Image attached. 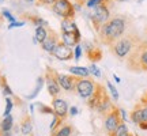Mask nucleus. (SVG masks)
Instances as JSON below:
<instances>
[{
  "mask_svg": "<svg viewBox=\"0 0 147 136\" xmlns=\"http://www.w3.org/2000/svg\"><path fill=\"white\" fill-rule=\"evenodd\" d=\"M105 94H106L105 87H104L102 84L97 83V84H95L94 93H93V94L87 98V106H89L91 110H95V109H97V106H98V104L101 102V100L104 98V95H105Z\"/></svg>",
  "mask_w": 147,
  "mask_h": 136,
  "instance_id": "nucleus-12",
  "label": "nucleus"
},
{
  "mask_svg": "<svg viewBox=\"0 0 147 136\" xmlns=\"http://www.w3.org/2000/svg\"><path fill=\"white\" fill-rule=\"evenodd\" d=\"M0 86H1V89H3V93H4V95H7V97L14 95V93H12L11 87L8 86L7 80H5V76H1V78H0Z\"/></svg>",
  "mask_w": 147,
  "mask_h": 136,
  "instance_id": "nucleus-27",
  "label": "nucleus"
},
{
  "mask_svg": "<svg viewBox=\"0 0 147 136\" xmlns=\"http://www.w3.org/2000/svg\"><path fill=\"white\" fill-rule=\"evenodd\" d=\"M68 114L69 116H76L78 114V108H76V106H71L68 110Z\"/></svg>",
  "mask_w": 147,
  "mask_h": 136,
  "instance_id": "nucleus-37",
  "label": "nucleus"
},
{
  "mask_svg": "<svg viewBox=\"0 0 147 136\" xmlns=\"http://www.w3.org/2000/svg\"><path fill=\"white\" fill-rule=\"evenodd\" d=\"M142 109H143V106L142 104H138L136 106H135V109L131 112V121L132 123H135L136 125H139L140 123H143V116H142Z\"/></svg>",
  "mask_w": 147,
  "mask_h": 136,
  "instance_id": "nucleus-19",
  "label": "nucleus"
},
{
  "mask_svg": "<svg viewBox=\"0 0 147 136\" xmlns=\"http://www.w3.org/2000/svg\"><path fill=\"white\" fill-rule=\"evenodd\" d=\"M25 25V22H12V23H10L8 25V29H14V27H22Z\"/></svg>",
  "mask_w": 147,
  "mask_h": 136,
  "instance_id": "nucleus-36",
  "label": "nucleus"
},
{
  "mask_svg": "<svg viewBox=\"0 0 147 136\" xmlns=\"http://www.w3.org/2000/svg\"><path fill=\"white\" fill-rule=\"evenodd\" d=\"M110 136H134V135L129 133V131H128V128H127V125H125V123L123 121L120 125L117 127V129H116Z\"/></svg>",
  "mask_w": 147,
  "mask_h": 136,
  "instance_id": "nucleus-24",
  "label": "nucleus"
},
{
  "mask_svg": "<svg viewBox=\"0 0 147 136\" xmlns=\"http://www.w3.org/2000/svg\"><path fill=\"white\" fill-rule=\"evenodd\" d=\"M86 56L91 63H98L101 59H102V50L98 46L91 45L90 42H86Z\"/></svg>",
  "mask_w": 147,
  "mask_h": 136,
  "instance_id": "nucleus-14",
  "label": "nucleus"
},
{
  "mask_svg": "<svg viewBox=\"0 0 147 136\" xmlns=\"http://www.w3.org/2000/svg\"><path fill=\"white\" fill-rule=\"evenodd\" d=\"M139 128H142V129H147V123H140V124H139Z\"/></svg>",
  "mask_w": 147,
  "mask_h": 136,
  "instance_id": "nucleus-41",
  "label": "nucleus"
},
{
  "mask_svg": "<svg viewBox=\"0 0 147 136\" xmlns=\"http://www.w3.org/2000/svg\"><path fill=\"white\" fill-rule=\"evenodd\" d=\"M72 133H74L72 125H69V124H63V125L59 127L56 131L52 132V136H71Z\"/></svg>",
  "mask_w": 147,
  "mask_h": 136,
  "instance_id": "nucleus-20",
  "label": "nucleus"
},
{
  "mask_svg": "<svg viewBox=\"0 0 147 136\" xmlns=\"http://www.w3.org/2000/svg\"><path fill=\"white\" fill-rule=\"evenodd\" d=\"M53 57H56L60 61H69L74 59V49L71 46H67L63 41L57 44V46L53 50Z\"/></svg>",
  "mask_w": 147,
  "mask_h": 136,
  "instance_id": "nucleus-9",
  "label": "nucleus"
},
{
  "mask_svg": "<svg viewBox=\"0 0 147 136\" xmlns=\"http://www.w3.org/2000/svg\"><path fill=\"white\" fill-rule=\"evenodd\" d=\"M48 32H49V34H48L47 40L42 42V44H40V45H41L42 50H45L47 53H51V55H52L53 50H55V48L57 46V44L61 41V40L59 38V36L56 34L55 30H52V29L48 27Z\"/></svg>",
  "mask_w": 147,
  "mask_h": 136,
  "instance_id": "nucleus-13",
  "label": "nucleus"
},
{
  "mask_svg": "<svg viewBox=\"0 0 147 136\" xmlns=\"http://www.w3.org/2000/svg\"><path fill=\"white\" fill-rule=\"evenodd\" d=\"M68 72L74 76L78 78H90V71L87 67H82V65H74V67H68Z\"/></svg>",
  "mask_w": 147,
  "mask_h": 136,
  "instance_id": "nucleus-16",
  "label": "nucleus"
},
{
  "mask_svg": "<svg viewBox=\"0 0 147 136\" xmlns=\"http://www.w3.org/2000/svg\"><path fill=\"white\" fill-rule=\"evenodd\" d=\"M113 78H115V80H116V82H117V83H120V82H121V79L119 78V76H117L116 73H115V75H113Z\"/></svg>",
  "mask_w": 147,
  "mask_h": 136,
  "instance_id": "nucleus-42",
  "label": "nucleus"
},
{
  "mask_svg": "<svg viewBox=\"0 0 147 136\" xmlns=\"http://www.w3.org/2000/svg\"><path fill=\"white\" fill-rule=\"evenodd\" d=\"M106 86H108V89H109V91H110V94H112V98H113L115 101H119V93H117V90H116L115 86L110 83L109 80L106 82Z\"/></svg>",
  "mask_w": 147,
  "mask_h": 136,
  "instance_id": "nucleus-31",
  "label": "nucleus"
},
{
  "mask_svg": "<svg viewBox=\"0 0 147 136\" xmlns=\"http://www.w3.org/2000/svg\"><path fill=\"white\" fill-rule=\"evenodd\" d=\"M127 25L128 23H127L125 16H113V18H110L109 21L104 23L98 30L100 41L106 46H110L113 42H116L119 38H121L125 34Z\"/></svg>",
  "mask_w": 147,
  "mask_h": 136,
  "instance_id": "nucleus-1",
  "label": "nucleus"
},
{
  "mask_svg": "<svg viewBox=\"0 0 147 136\" xmlns=\"http://www.w3.org/2000/svg\"><path fill=\"white\" fill-rule=\"evenodd\" d=\"M45 83H47V89H48V93L52 98H56L60 95L61 93V87L59 84L57 79L55 76V69H52L51 67H47L45 69Z\"/></svg>",
  "mask_w": 147,
  "mask_h": 136,
  "instance_id": "nucleus-8",
  "label": "nucleus"
},
{
  "mask_svg": "<svg viewBox=\"0 0 147 136\" xmlns=\"http://www.w3.org/2000/svg\"><path fill=\"white\" fill-rule=\"evenodd\" d=\"M55 76L57 79L59 84H60V87L61 90L64 91H75V84H76V76H74V75H65V73H60L57 71H55Z\"/></svg>",
  "mask_w": 147,
  "mask_h": 136,
  "instance_id": "nucleus-10",
  "label": "nucleus"
},
{
  "mask_svg": "<svg viewBox=\"0 0 147 136\" xmlns=\"http://www.w3.org/2000/svg\"><path fill=\"white\" fill-rule=\"evenodd\" d=\"M14 125V118H12V116H5L3 121L0 123V132H8L11 131V128Z\"/></svg>",
  "mask_w": 147,
  "mask_h": 136,
  "instance_id": "nucleus-22",
  "label": "nucleus"
},
{
  "mask_svg": "<svg viewBox=\"0 0 147 136\" xmlns=\"http://www.w3.org/2000/svg\"><path fill=\"white\" fill-rule=\"evenodd\" d=\"M3 22V15H0V23Z\"/></svg>",
  "mask_w": 147,
  "mask_h": 136,
  "instance_id": "nucleus-45",
  "label": "nucleus"
},
{
  "mask_svg": "<svg viewBox=\"0 0 147 136\" xmlns=\"http://www.w3.org/2000/svg\"><path fill=\"white\" fill-rule=\"evenodd\" d=\"M82 40V37L76 36V34H69V33H61V41L67 45V46L75 48Z\"/></svg>",
  "mask_w": 147,
  "mask_h": 136,
  "instance_id": "nucleus-17",
  "label": "nucleus"
},
{
  "mask_svg": "<svg viewBox=\"0 0 147 136\" xmlns=\"http://www.w3.org/2000/svg\"><path fill=\"white\" fill-rule=\"evenodd\" d=\"M80 57H82V46L78 44L74 48V59H75L76 61H79Z\"/></svg>",
  "mask_w": 147,
  "mask_h": 136,
  "instance_id": "nucleus-33",
  "label": "nucleus"
},
{
  "mask_svg": "<svg viewBox=\"0 0 147 136\" xmlns=\"http://www.w3.org/2000/svg\"><path fill=\"white\" fill-rule=\"evenodd\" d=\"M61 33H69V34H76V36L82 37L74 19H63L61 21Z\"/></svg>",
  "mask_w": 147,
  "mask_h": 136,
  "instance_id": "nucleus-15",
  "label": "nucleus"
},
{
  "mask_svg": "<svg viewBox=\"0 0 147 136\" xmlns=\"http://www.w3.org/2000/svg\"><path fill=\"white\" fill-rule=\"evenodd\" d=\"M0 136H1V135H0Z\"/></svg>",
  "mask_w": 147,
  "mask_h": 136,
  "instance_id": "nucleus-49",
  "label": "nucleus"
},
{
  "mask_svg": "<svg viewBox=\"0 0 147 136\" xmlns=\"http://www.w3.org/2000/svg\"><path fill=\"white\" fill-rule=\"evenodd\" d=\"M1 1H4V0H0V3H1Z\"/></svg>",
  "mask_w": 147,
  "mask_h": 136,
  "instance_id": "nucleus-46",
  "label": "nucleus"
},
{
  "mask_svg": "<svg viewBox=\"0 0 147 136\" xmlns=\"http://www.w3.org/2000/svg\"><path fill=\"white\" fill-rule=\"evenodd\" d=\"M52 106L53 110H55V114L59 116L63 121L67 120V116H68V104L67 101H64L63 98L60 97H56V98H52Z\"/></svg>",
  "mask_w": 147,
  "mask_h": 136,
  "instance_id": "nucleus-11",
  "label": "nucleus"
},
{
  "mask_svg": "<svg viewBox=\"0 0 147 136\" xmlns=\"http://www.w3.org/2000/svg\"><path fill=\"white\" fill-rule=\"evenodd\" d=\"M52 11L63 19H74L75 18V7L69 0H55V3L51 5Z\"/></svg>",
  "mask_w": 147,
  "mask_h": 136,
  "instance_id": "nucleus-5",
  "label": "nucleus"
},
{
  "mask_svg": "<svg viewBox=\"0 0 147 136\" xmlns=\"http://www.w3.org/2000/svg\"><path fill=\"white\" fill-rule=\"evenodd\" d=\"M89 71H90V73H91V75H94L95 78H101V71H100V68L97 67L94 63H93V64H91V65L89 67Z\"/></svg>",
  "mask_w": 147,
  "mask_h": 136,
  "instance_id": "nucleus-32",
  "label": "nucleus"
},
{
  "mask_svg": "<svg viewBox=\"0 0 147 136\" xmlns=\"http://www.w3.org/2000/svg\"><path fill=\"white\" fill-rule=\"evenodd\" d=\"M48 27H49V26H48ZM48 27H45V26L36 27V36H34V40H37V42H38V44H42V42L47 40L48 34H49V32H48Z\"/></svg>",
  "mask_w": 147,
  "mask_h": 136,
  "instance_id": "nucleus-21",
  "label": "nucleus"
},
{
  "mask_svg": "<svg viewBox=\"0 0 147 136\" xmlns=\"http://www.w3.org/2000/svg\"><path fill=\"white\" fill-rule=\"evenodd\" d=\"M139 104H140V102H139ZM142 106H143V105H142ZM142 116H143V123H147V106H143Z\"/></svg>",
  "mask_w": 147,
  "mask_h": 136,
  "instance_id": "nucleus-38",
  "label": "nucleus"
},
{
  "mask_svg": "<svg viewBox=\"0 0 147 136\" xmlns=\"http://www.w3.org/2000/svg\"><path fill=\"white\" fill-rule=\"evenodd\" d=\"M140 104H142L143 106H147V93L140 98Z\"/></svg>",
  "mask_w": 147,
  "mask_h": 136,
  "instance_id": "nucleus-39",
  "label": "nucleus"
},
{
  "mask_svg": "<svg viewBox=\"0 0 147 136\" xmlns=\"http://www.w3.org/2000/svg\"><path fill=\"white\" fill-rule=\"evenodd\" d=\"M23 136H26V135H23Z\"/></svg>",
  "mask_w": 147,
  "mask_h": 136,
  "instance_id": "nucleus-48",
  "label": "nucleus"
},
{
  "mask_svg": "<svg viewBox=\"0 0 147 136\" xmlns=\"http://www.w3.org/2000/svg\"><path fill=\"white\" fill-rule=\"evenodd\" d=\"M32 131H33L32 117H30V114H25L22 117V121H21V132L23 135L29 136L32 133Z\"/></svg>",
  "mask_w": 147,
  "mask_h": 136,
  "instance_id": "nucleus-18",
  "label": "nucleus"
},
{
  "mask_svg": "<svg viewBox=\"0 0 147 136\" xmlns=\"http://www.w3.org/2000/svg\"><path fill=\"white\" fill-rule=\"evenodd\" d=\"M71 136H76V135H71Z\"/></svg>",
  "mask_w": 147,
  "mask_h": 136,
  "instance_id": "nucleus-47",
  "label": "nucleus"
},
{
  "mask_svg": "<svg viewBox=\"0 0 147 136\" xmlns=\"http://www.w3.org/2000/svg\"><path fill=\"white\" fill-rule=\"evenodd\" d=\"M75 3H76V4H79V5H83V4H86V3H87V0H75Z\"/></svg>",
  "mask_w": 147,
  "mask_h": 136,
  "instance_id": "nucleus-40",
  "label": "nucleus"
},
{
  "mask_svg": "<svg viewBox=\"0 0 147 136\" xmlns=\"http://www.w3.org/2000/svg\"><path fill=\"white\" fill-rule=\"evenodd\" d=\"M12 106H14V102L11 100L10 97L5 98V109H4V117L5 116H10L11 114V110H12Z\"/></svg>",
  "mask_w": 147,
  "mask_h": 136,
  "instance_id": "nucleus-30",
  "label": "nucleus"
},
{
  "mask_svg": "<svg viewBox=\"0 0 147 136\" xmlns=\"http://www.w3.org/2000/svg\"><path fill=\"white\" fill-rule=\"evenodd\" d=\"M37 108H38V110H40L41 113L51 114V116L55 114V110H53V108H49V106H47V105H44V104H37Z\"/></svg>",
  "mask_w": 147,
  "mask_h": 136,
  "instance_id": "nucleus-29",
  "label": "nucleus"
},
{
  "mask_svg": "<svg viewBox=\"0 0 147 136\" xmlns=\"http://www.w3.org/2000/svg\"><path fill=\"white\" fill-rule=\"evenodd\" d=\"M89 18H90V21H91V25H93V27H94V30L98 33V30L101 29V26L110 19L109 4L97 5V7L93 8V11L90 12Z\"/></svg>",
  "mask_w": 147,
  "mask_h": 136,
  "instance_id": "nucleus-4",
  "label": "nucleus"
},
{
  "mask_svg": "<svg viewBox=\"0 0 147 136\" xmlns=\"http://www.w3.org/2000/svg\"><path fill=\"white\" fill-rule=\"evenodd\" d=\"M140 41H142V40H140L136 34L129 33V34H124L121 38H119L116 42H113L109 48H110V50H112V53H113L119 60H124V59L128 57V55L135 49V46H136Z\"/></svg>",
  "mask_w": 147,
  "mask_h": 136,
  "instance_id": "nucleus-3",
  "label": "nucleus"
},
{
  "mask_svg": "<svg viewBox=\"0 0 147 136\" xmlns=\"http://www.w3.org/2000/svg\"><path fill=\"white\" fill-rule=\"evenodd\" d=\"M113 1H119V3H124V1H128V0H113Z\"/></svg>",
  "mask_w": 147,
  "mask_h": 136,
  "instance_id": "nucleus-43",
  "label": "nucleus"
},
{
  "mask_svg": "<svg viewBox=\"0 0 147 136\" xmlns=\"http://www.w3.org/2000/svg\"><path fill=\"white\" fill-rule=\"evenodd\" d=\"M55 0H37V5H52Z\"/></svg>",
  "mask_w": 147,
  "mask_h": 136,
  "instance_id": "nucleus-35",
  "label": "nucleus"
},
{
  "mask_svg": "<svg viewBox=\"0 0 147 136\" xmlns=\"http://www.w3.org/2000/svg\"><path fill=\"white\" fill-rule=\"evenodd\" d=\"M27 19L32 22L33 25H36V27H38V26H45V27H48V22L45 21V19H42L41 16L30 15L29 18H27Z\"/></svg>",
  "mask_w": 147,
  "mask_h": 136,
  "instance_id": "nucleus-25",
  "label": "nucleus"
},
{
  "mask_svg": "<svg viewBox=\"0 0 147 136\" xmlns=\"http://www.w3.org/2000/svg\"><path fill=\"white\" fill-rule=\"evenodd\" d=\"M1 14H3V18H5V19H8V21H10V23L15 22V18L11 15V12L8 10H3L1 11Z\"/></svg>",
  "mask_w": 147,
  "mask_h": 136,
  "instance_id": "nucleus-34",
  "label": "nucleus"
},
{
  "mask_svg": "<svg viewBox=\"0 0 147 136\" xmlns=\"http://www.w3.org/2000/svg\"><path fill=\"white\" fill-rule=\"evenodd\" d=\"M127 67L132 72L147 71V41H140L127 57Z\"/></svg>",
  "mask_w": 147,
  "mask_h": 136,
  "instance_id": "nucleus-2",
  "label": "nucleus"
},
{
  "mask_svg": "<svg viewBox=\"0 0 147 136\" xmlns=\"http://www.w3.org/2000/svg\"><path fill=\"white\" fill-rule=\"evenodd\" d=\"M60 125H63V120H61L59 116L53 114V120H52V123H51V131H52V132L56 131Z\"/></svg>",
  "mask_w": 147,
  "mask_h": 136,
  "instance_id": "nucleus-28",
  "label": "nucleus"
},
{
  "mask_svg": "<svg viewBox=\"0 0 147 136\" xmlns=\"http://www.w3.org/2000/svg\"><path fill=\"white\" fill-rule=\"evenodd\" d=\"M113 0H87V3H86V7L87 8H90V10H93V8H95L97 5L100 4H110Z\"/></svg>",
  "mask_w": 147,
  "mask_h": 136,
  "instance_id": "nucleus-26",
  "label": "nucleus"
},
{
  "mask_svg": "<svg viewBox=\"0 0 147 136\" xmlns=\"http://www.w3.org/2000/svg\"><path fill=\"white\" fill-rule=\"evenodd\" d=\"M26 3H33V1H36V0H25Z\"/></svg>",
  "mask_w": 147,
  "mask_h": 136,
  "instance_id": "nucleus-44",
  "label": "nucleus"
},
{
  "mask_svg": "<svg viewBox=\"0 0 147 136\" xmlns=\"http://www.w3.org/2000/svg\"><path fill=\"white\" fill-rule=\"evenodd\" d=\"M95 82L90 78H78L76 76V84H75V91L78 95L83 100H87L90 95L94 93L95 90Z\"/></svg>",
  "mask_w": 147,
  "mask_h": 136,
  "instance_id": "nucleus-6",
  "label": "nucleus"
},
{
  "mask_svg": "<svg viewBox=\"0 0 147 136\" xmlns=\"http://www.w3.org/2000/svg\"><path fill=\"white\" fill-rule=\"evenodd\" d=\"M123 123V118H121V113H120V109L113 105V108L110 110L109 113L105 116V121H104V125H105V129L108 132V135H112L113 132L117 129V127Z\"/></svg>",
  "mask_w": 147,
  "mask_h": 136,
  "instance_id": "nucleus-7",
  "label": "nucleus"
},
{
  "mask_svg": "<svg viewBox=\"0 0 147 136\" xmlns=\"http://www.w3.org/2000/svg\"><path fill=\"white\" fill-rule=\"evenodd\" d=\"M44 82H45V78H44V76H40V78L37 79L36 87H34V91H33L30 95H27V98H29V100H34L37 95L40 94V91H41V89H42V86H44Z\"/></svg>",
  "mask_w": 147,
  "mask_h": 136,
  "instance_id": "nucleus-23",
  "label": "nucleus"
}]
</instances>
